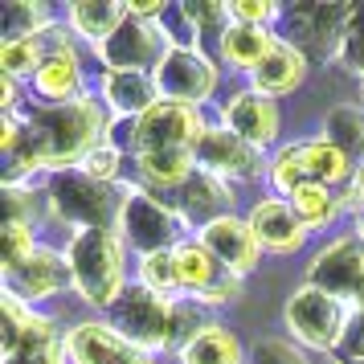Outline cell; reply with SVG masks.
<instances>
[{
  "label": "cell",
  "mask_w": 364,
  "mask_h": 364,
  "mask_svg": "<svg viewBox=\"0 0 364 364\" xmlns=\"http://www.w3.org/2000/svg\"><path fill=\"white\" fill-rule=\"evenodd\" d=\"M58 193V209L70 217V221H86L90 230H107V193H102L95 181L86 176H66V181L53 188Z\"/></svg>",
  "instance_id": "cell-15"
},
{
  "label": "cell",
  "mask_w": 364,
  "mask_h": 364,
  "mask_svg": "<svg viewBox=\"0 0 364 364\" xmlns=\"http://www.w3.org/2000/svg\"><path fill=\"white\" fill-rule=\"evenodd\" d=\"M127 17H132L127 4H99V0H82V4H74V25H78L82 33L99 37V41L115 37Z\"/></svg>",
  "instance_id": "cell-23"
},
{
  "label": "cell",
  "mask_w": 364,
  "mask_h": 364,
  "mask_svg": "<svg viewBox=\"0 0 364 364\" xmlns=\"http://www.w3.org/2000/svg\"><path fill=\"white\" fill-rule=\"evenodd\" d=\"M156 86L164 90L168 102H197L213 90V66L193 50H172L156 66Z\"/></svg>",
  "instance_id": "cell-8"
},
{
  "label": "cell",
  "mask_w": 364,
  "mask_h": 364,
  "mask_svg": "<svg viewBox=\"0 0 364 364\" xmlns=\"http://www.w3.org/2000/svg\"><path fill=\"white\" fill-rule=\"evenodd\" d=\"M102 127V111L90 99L58 102L46 111L29 115V132H25V151L29 164H62L70 156H78L95 144Z\"/></svg>",
  "instance_id": "cell-1"
},
{
  "label": "cell",
  "mask_w": 364,
  "mask_h": 364,
  "mask_svg": "<svg viewBox=\"0 0 364 364\" xmlns=\"http://www.w3.org/2000/svg\"><path fill=\"white\" fill-rule=\"evenodd\" d=\"M29 254H33V237H29V230H25L21 221H9V230H4V266L13 270V266H21Z\"/></svg>",
  "instance_id": "cell-31"
},
{
  "label": "cell",
  "mask_w": 364,
  "mask_h": 364,
  "mask_svg": "<svg viewBox=\"0 0 364 364\" xmlns=\"http://www.w3.org/2000/svg\"><path fill=\"white\" fill-rule=\"evenodd\" d=\"M299 78H303V53L291 50V46H274L258 66V90H266V95H282Z\"/></svg>",
  "instance_id": "cell-19"
},
{
  "label": "cell",
  "mask_w": 364,
  "mask_h": 364,
  "mask_svg": "<svg viewBox=\"0 0 364 364\" xmlns=\"http://www.w3.org/2000/svg\"><path fill=\"white\" fill-rule=\"evenodd\" d=\"M200 246L209 250L225 270H250L254 258H258V237H254V230L242 225V221H233V217H221L213 225H205Z\"/></svg>",
  "instance_id": "cell-11"
},
{
  "label": "cell",
  "mask_w": 364,
  "mask_h": 364,
  "mask_svg": "<svg viewBox=\"0 0 364 364\" xmlns=\"http://www.w3.org/2000/svg\"><path fill=\"white\" fill-rule=\"evenodd\" d=\"M0 66H4L9 78H13V74H25V70H33L37 66V41L29 37V41H13V46H4V50H0Z\"/></svg>",
  "instance_id": "cell-30"
},
{
  "label": "cell",
  "mask_w": 364,
  "mask_h": 364,
  "mask_svg": "<svg viewBox=\"0 0 364 364\" xmlns=\"http://www.w3.org/2000/svg\"><path fill=\"white\" fill-rule=\"evenodd\" d=\"M221 50L233 66H262L266 53L274 50V41H270V33H262V25H237L225 33Z\"/></svg>",
  "instance_id": "cell-22"
},
{
  "label": "cell",
  "mask_w": 364,
  "mask_h": 364,
  "mask_svg": "<svg viewBox=\"0 0 364 364\" xmlns=\"http://www.w3.org/2000/svg\"><path fill=\"white\" fill-rule=\"evenodd\" d=\"M197 156L205 168L213 172H233V176H250L258 172V156L246 139H237L233 132H205V139L197 144Z\"/></svg>",
  "instance_id": "cell-16"
},
{
  "label": "cell",
  "mask_w": 364,
  "mask_h": 364,
  "mask_svg": "<svg viewBox=\"0 0 364 364\" xmlns=\"http://www.w3.org/2000/svg\"><path fill=\"white\" fill-rule=\"evenodd\" d=\"M230 13L233 17H242V21H266L270 17V4H233Z\"/></svg>",
  "instance_id": "cell-36"
},
{
  "label": "cell",
  "mask_w": 364,
  "mask_h": 364,
  "mask_svg": "<svg viewBox=\"0 0 364 364\" xmlns=\"http://www.w3.org/2000/svg\"><path fill=\"white\" fill-rule=\"evenodd\" d=\"M41 21V9L33 4H0V33H4V46L13 41H29V33Z\"/></svg>",
  "instance_id": "cell-28"
},
{
  "label": "cell",
  "mask_w": 364,
  "mask_h": 364,
  "mask_svg": "<svg viewBox=\"0 0 364 364\" xmlns=\"http://www.w3.org/2000/svg\"><path fill=\"white\" fill-rule=\"evenodd\" d=\"M184 364H242L237 340L221 328H205L184 344Z\"/></svg>",
  "instance_id": "cell-20"
},
{
  "label": "cell",
  "mask_w": 364,
  "mask_h": 364,
  "mask_svg": "<svg viewBox=\"0 0 364 364\" xmlns=\"http://www.w3.org/2000/svg\"><path fill=\"white\" fill-rule=\"evenodd\" d=\"M225 123L233 127L237 139H246L250 148L270 144L274 132H279V115H274L270 99H262V95H237V99L225 107Z\"/></svg>",
  "instance_id": "cell-13"
},
{
  "label": "cell",
  "mask_w": 364,
  "mask_h": 364,
  "mask_svg": "<svg viewBox=\"0 0 364 364\" xmlns=\"http://www.w3.org/2000/svg\"><path fill=\"white\" fill-rule=\"evenodd\" d=\"M70 270H74V282L82 287V295L90 303H111L119 295V279H123L115 233L111 230L78 233L74 246H70Z\"/></svg>",
  "instance_id": "cell-2"
},
{
  "label": "cell",
  "mask_w": 364,
  "mask_h": 364,
  "mask_svg": "<svg viewBox=\"0 0 364 364\" xmlns=\"http://www.w3.org/2000/svg\"><path fill=\"white\" fill-rule=\"evenodd\" d=\"M66 266H62V258L58 254H29L21 266H13L9 270V282L17 287L21 295H29V299H46L53 295L62 282H66Z\"/></svg>",
  "instance_id": "cell-18"
},
{
  "label": "cell",
  "mask_w": 364,
  "mask_h": 364,
  "mask_svg": "<svg viewBox=\"0 0 364 364\" xmlns=\"http://www.w3.org/2000/svg\"><path fill=\"white\" fill-rule=\"evenodd\" d=\"M107 95L119 111H144V115L151 111V82L144 74H111Z\"/></svg>",
  "instance_id": "cell-26"
},
{
  "label": "cell",
  "mask_w": 364,
  "mask_h": 364,
  "mask_svg": "<svg viewBox=\"0 0 364 364\" xmlns=\"http://www.w3.org/2000/svg\"><path fill=\"white\" fill-rule=\"evenodd\" d=\"M287 319L295 328L299 340H307L311 348H336L344 340V303L319 287H303L291 307H287Z\"/></svg>",
  "instance_id": "cell-5"
},
{
  "label": "cell",
  "mask_w": 364,
  "mask_h": 364,
  "mask_svg": "<svg viewBox=\"0 0 364 364\" xmlns=\"http://www.w3.org/2000/svg\"><path fill=\"white\" fill-rule=\"evenodd\" d=\"M328 127H331V144L348 156V164L364 172V115L352 111V107H340V111H331Z\"/></svg>",
  "instance_id": "cell-24"
},
{
  "label": "cell",
  "mask_w": 364,
  "mask_h": 364,
  "mask_svg": "<svg viewBox=\"0 0 364 364\" xmlns=\"http://www.w3.org/2000/svg\"><path fill=\"white\" fill-rule=\"evenodd\" d=\"M172 230H176V221H172V213H168L160 200H151L148 193H135L127 200V233H132L135 246L160 254V246L172 237Z\"/></svg>",
  "instance_id": "cell-14"
},
{
  "label": "cell",
  "mask_w": 364,
  "mask_h": 364,
  "mask_svg": "<svg viewBox=\"0 0 364 364\" xmlns=\"http://www.w3.org/2000/svg\"><path fill=\"white\" fill-rule=\"evenodd\" d=\"M70 348H74L78 364H148L139 356V348H132L123 336H115L111 328H99V323L74 328Z\"/></svg>",
  "instance_id": "cell-12"
},
{
  "label": "cell",
  "mask_w": 364,
  "mask_h": 364,
  "mask_svg": "<svg viewBox=\"0 0 364 364\" xmlns=\"http://www.w3.org/2000/svg\"><path fill=\"white\" fill-rule=\"evenodd\" d=\"M250 230H254V237H258L262 246L279 250V254H287V250H295L299 242H303V221H299V213H291L282 200H262V205L254 209V217H250Z\"/></svg>",
  "instance_id": "cell-17"
},
{
  "label": "cell",
  "mask_w": 364,
  "mask_h": 364,
  "mask_svg": "<svg viewBox=\"0 0 364 364\" xmlns=\"http://www.w3.org/2000/svg\"><path fill=\"white\" fill-rule=\"evenodd\" d=\"M102 58L115 66V74H139V66H151L160 58V37L144 21H123V29L102 41Z\"/></svg>",
  "instance_id": "cell-10"
},
{
  "label": "cell",
  "mask_w": 364,
  "mask_h": 364,
  "mask_svg": "<svg viewBox=\"0 0 364 364\" xmlns=\"http://www.w3.org/2000/svg\"><path fill=\"white\" fill-rule=\"evenodd\" d=\"M176 270H181V287H188V291H205V299H213V291H217V282H213L217 258L205 246L188 242V246L176 250Z\"/></svg>",
  "instance_id": "cell-21"
},
{
  "label": "cell",
  "mask_w": 364,
  "mask_h": 364,
  "mask_svg": "<svg viewBox=\"0 0 364 364\" xmlns=\"http://www.w3.org/2000/svg\"><path fill=\"white\" fill-rule=\"evenodd\" d=\"M254 364H307V360H303L291 344L266 340V344H258V352H254Z\"/></svg>",
  "instance_id": "cell-32"
},
{
  "label": "cell",
  "mask_w": 364,
  "mask_h": 364,
  "mask_svg": "<svg viewBox=\"0 0 364 364\" xmlns=\"http://www.w3.org/2000/svg\"><path fill=\"white\" fill-rule=\"evenodd\" d=\"M344 58L352 62V66H360L364 70V17L348 29V37H344Z\"/></svg>",
  "instance_id": "cell-33"
},
{
  "label": "cell",
  "mask_w": 364,
  "mask_h": 364,
  "mask_svg": "<svg viewBox=\"0 0 364 364\" xmlns=\"http://www.w3.org/2000/svg\"><path fill=\"white\" fill-rule=\"evenodd\" d=\"M291 197H295V213H299L303 225H323V221L336 213V197H331L323 184H303Z\"/></svg>",
  "instance_id": "cell-27"
},
{
  "label": "cell",
  "mask_w": 364,
  "mask_h": 364,
  "mask_svg": "<svg viewBox=\"0 0 364 364\" xmlns=\"http://www.w3.org/2000/svg\"><path fill=\"white\" fill-rule=\"evenodd\" d=\"M311 282L328 295H364V242L360 237H344L336 242L328 254H319L311 266Z\"/></svg>",
  "instance_id": "cell-7"
},
{
  "label": "cell",
  "mask_w": 364,
  "mask_h": 364,
  "mask_svg": "<svg viewBox=\"0 0 364 364\" xmlns=\"http://www.w3.org/2000/svg\"><path fill=\"white\" fill-rule=\"evenodd\" d=\"M144 279H148V291L156 295H168L181 287V270H176V254H151L144 262Z\"/></svg>",
  "instance_id": "cell-29"
},
{
  "label": "cell",
  "mask_w": 364,
  "mask_h": 364,
  "mask_svg": "<svg viewBox=\"0 0 364 364\" xmlns=\"http://www.w3.org/2000/svg\"><path fill=\"white\" fill-rule=\"evenodd\" d=\"M356 168L348 164V156L331 139H319V144H303V148H287L274 164V184L282 193H295L303 184H336L352 176Z\"/></svg>",
  "instance_id": "cell-3"
},
{
  "label": "cell",
  "mask_w": 364,
  "mask_h": 364,
  "mask_svg": "<svg viewBox=\"0 0 364 364\" xmlns=\"http://www.w3.org/2000/svg\"><path fill=\"white\" fill-rule=\"evenodd\" d=\"M86 172L95 176V181H107V176H115V151L102 148V151H90V160H86Z\"/></svg>",
  "instance_id": "cell-34"
},
{
  "label": "cell",
  "mask_w": 364,
  "mask_h": 364,
  "mask_svg": "<svg viewBox=\"0 0 364 364\" xmlns=\"http://www.w3.org/2000/svg\"><path fill=\"white\" fill-rule=\"evenodd\" d=\"M348 17L352 9H340V4H303L291 13V37H299L315 53H328L348 37Z\"/></svg>",
  "instance_id": "cell-9"
},
{
  "label": "cell",
  "mask_w": 364,
  "mask_h": 364,
  "mask_svg": "<svg viewBox=\"0 0 364 364\" xmlns=\"http://www.w3.org/2000/svg\"><path fill=\"white\" fill-rule=\"evenodd\" d=\"M115 323L132 336L135 344L164 348L168 340H172V328H176V311H172L156 291L139 287V291H132L127 299L115 303Z\"/></svg>",
  "instance_id": "cell-6"
},
{
  "label": "cell",
  "mask_w": 364,
  "mask_h": 364,
  "mask_svg": "<svg viewBox=\"0 0 364 364\" xmlns=\"http://www.w3.org/2000/svg\"><path fill=\"white\" fill-rule=\"evenodd\" d=\"M344 356L348 360H364V315L356 319V328L344 331Z\"/></svg>",
  "instance_id": "cell-35"
},
{
  "label": "cell",
  "mask_w": 364,
  "mask_h": 364,
  "mask_svg": "<svg viewBox=\"0 0 364 364\" xmlns=\"http://www.w3.org/2000/svg\"><path fill=\"white\" fill-rule=\"evenodd\" d=\"M205 139V127H200V115L184 102H160L151 107L148 115L139 119V132H135V144H139V156H160V151H188L193 144Z\"/></svg>",
  "instance_id": "cell-4"
},
{
  "label": "cell",
  "mask_w": 364,
  "mask_h": 364,
  "mask_svg": "<svg viewBox=\"0 0 364 364\" xmlns=\"http://www.w3.org/2000/svg\"><path fill=\"white\" fill-rule=\"evenodd\" d=\"M37 86H41V95L62 99V102L74 95V86H78V66H74L70 50H53L50 58L41 62V70H37Z\"/></svg>",
  "instance_id": "cell-25"
}]
</instances>
